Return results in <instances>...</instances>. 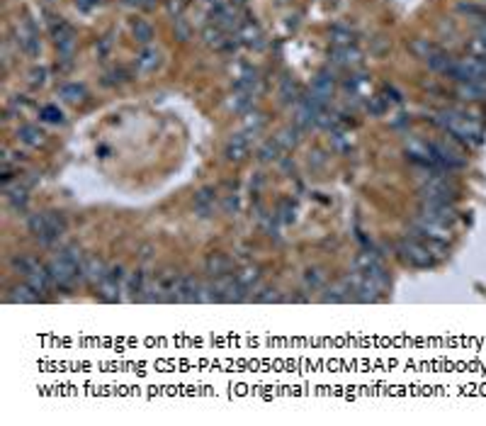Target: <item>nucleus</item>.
Instances as JSON below:
<instances>
[{"mask_svg": "<svg viewBox=\"0 0 486 426\" xmlns=\"http://www.w3.org/2000/svg\"><path fill=\"white\" fill-rule=\"evenodd\" d=\"M194 214H197L199 219H209L214 212H217V193H214V188L204 186L197 190V195H194Z\"/></svg>", "mask_w": 486, "mask_h": 426, "instance_id": "obj_17", "label": "nucleus"}, {"mask_svg": "<svg viewBox=\"0 0 486 426\" xmlns=\"http://www.w3.org/2000/svg\"><path fill=\"white\" fill-rule=\"evenodd\" d=\"M255 102V95L253 93H243V90H234L231 100H229V107H231L234 112H241V115H245V112L253 107Z\"/></svg>", "mask_w": 486, "mask_h": 426, "instance_id": "obj_34", "label": "nucleus"}, {"mask_svg": "<svg viewBox=\"0 0 486 426\" xmlns=\"http://www.w3.org/2000/svg\"><path fill=\"white\" fill-rule=\"evenodd\" d=\"M263 125H265V115L263 112H258V110H248L245 112V117H243V127H245V135H258L260 130H263Z\"/></svg>", "mask_w": 486, "mask_h": 426, "instance_id": "obj_37", "label": "nucleus"}, {"mask_svg": "<svg viewBox=\"0 0 486 426\" xmlns=\"http://www.w3.org/2000/svg\"><path fill=\"white\" fill-rule=\"evenodd\" d=\"M234 268V261L229 254H222V251H214V254L207 256V261H204V273L209 275V278H224V275H229Z\"/></svg>", "mask_w": 486, "mask_h": 426, "instance_id": "obj_16", "label": "nucleus"}, {"mask_svg": "<svg viewBox=\"0 0 486 426\" xmlns=\"http://www.w3.org/2000/svg\"><path fill=\"white\" fill-rule=\"evenodd\" d=\"M234 90H243V93H253L258 95L260 90V76L253 66H241L236 81H234Z\"/></svg>", "mask_w": 486, "mask_h": 426, "instance_id": "obj_22", "label": "nucleus"}, {"mask_svg": "<svg viewBox=\"0 0 486 426\" xmlns=\"http://www.w3.org/2000/svg\"><path fill=\"white\" fill-rule=\"evenodd\" d=\"M294 212H296L294 205H292L290 200H285V202L280 205V209H278V219L283 224H292V222H294Z\"/></svg>", "mask_w": 486, "mask_h": 426, "instance_id": "obj_47", "label": "nucleus"}, {"mask_svg": "<svg viewBox=\"0 0 486 426\" xmlns=\"http://www.w3.org/2000/svg\"><path fill=\"white\" fill-rule=\"evenodd\" d=\"M443 251L445 244H428V241L418 237H403L396 244L399 259L406 266H413V268H433L445 256Z\"/></svg>", "mask_w": 486, "mask_h": 426, "instance_id": "obj_3", "label": "nucleus"}, {"mask_svg": "<svg viewBox=\"0 0 486 426\" xmlns=\"http://www.w3.org/2000/svg\"><path fill=\"white\" fill-rule=\"evenodd\" d=\"M418 214L433 219V222L448 224V227H452V222L457 219L455 205H450V202H423L421 209H418Z\"/></svg>", "mask_w": 486, "mask_h": 426, "instance_id": "obj_12", "label": "nucleus"}, {"mask_svg": "<svg viewBox=\"0 0 486 426\" xmlns=\"http://www.w3.org/2000/svg\"><path fill=\"white\" fill-rule=\"evenodd\" d=\"M199 292H202V283L194 275H180V283L173 292V302H199Z\"/></svg>", "mask_w": 486, "mask_h": 426, "instance_id": "obj_18", "label": "nucleus"}, {"mask_svg": "<svg viewBox=\"0 0 486 426\" xmlns=\"http://www.w3.org/2000/svg\"><path fill=\"white\" fill-rule=\"evenodd\" d=\"M448 78L457 81V83H486V64L472 54L464 59H455L448 71Z\"/></svg>", "mask_w": 486, "mask_h": 426, "instance_id": "obj_6", "label": "nucleus"}, {"mask_svg": "<svg viewBox=\"0 0 486 426\" xmlns=\"http://www.w3.org/2000/svg\"><path fill=\"white\" fill-rule=\"evenodd\" d=\"M27 227H29V234H32V237L37 239L42 246H54L56 241H59V239L54 237V234H51L47 219H44V212L32 214V217L27 219Z\"/></svg>", "mask_w": 486, "mask_h": 426, "instance_id": "obj_21", "label": "nucleus"}, {"mask_svg": "<svg viewBox=\"0 0 486 426\" xmlns=\"http://www.w3.org/2000/svg\"><path fill=\"white\" fill-rule=\"evenodd\" d=\"M29 107V100H27V95H15L13 100L8 102V112H5V115H8V120L13 115H20V112H24Z\"/></svg>", "mask_w": 486, "mask_h": 426, "instance_id": "obj_46", "label": "nucleus"}, {"mask_svg": "<svg viewBox=\"0 0 486 426\" xmlns=\"http://www.w3.org/2000/svg\"><path fill=\"white\" fill-rule=\"evenodd\" d=\"M61 97L71 105H78L88 97V90H85L83 83H64L61 85Z\"/></svg>", "mask_w": 486, "mask_h": 426, "instance_id": "obj_30", "label": "nucleus"}, {"mask_svg": "<svg viewBox=\"0 0 486 426\" xmlns=\"http://www.w3.org/2000/svg\"><path fill=\"white\" fill-rule=\"evenodd\" d=\"M131 34H134V39L141 47H148V44L153 42V27L146 20H134V22H131Z\"/></svg>", "mask_w": 486, "mask_h": 426, "instance_id": "obj_33", "label": "nucleus"}, {"mask_svg": "<svg viewBox=\"0 0 486 426\" xmlns=\"http://www.w3.org/2000/svg\"><path fill=\"white\" fill-rule=\"evenodd\" d=\"M105 83L107 85H115V83H122V81H124V71L122 69H115V71H110V74L105 76Z\"/></svg>", "mask_w": 486, "mask_h": 426, "instance_id": "obj_51", "label": "nucleus"}, {"mask_svg": "<svg viewBox=\"0 0 486 426\" xmlns=\"http://www.w3.org/2000/svg\"><path fill=\"white\" fill-rule=\"evenodd\" d=\"M105 273H107V266L102 263L97 256H88V259L83 261V270H80V278H83L85 283L100 285V280L105 278Z\"/></svg>", "mask_w": 486, "mask_h": 426, "instance_id": "obj_24", "label": "nucleus"}, {"mask_svg": "<svg viewBox=\"0 0 486 426\" xmlns=\"http://www.w3.org/2000/svg\"><path fill=\"white\" fill-rule=\"evenodd\" d=\"M365 107H367V112H370V117H382V115H387L389 102H387V97H382V95H372Z\"/></svg>", "mask_w": 486, "mask_h": 426, "instance_id": "obj_44", "label": "nucleus"}, {"mask_svg": "<svg viewBox=\"0 0 486 426\" xmlns=\"http://www.w3.org/2000/svg\"><path fill=\"white\" fill-rule=\"evenodd\" d=\"M331 64L341 66V69H355L362 64V51L355 44H345V47H334L331 49Z\"/></svg>", "mask_w": 486, "mask_h": 426, "instance_id": "obj_14", "label": "nucleus"}, {"mask_svg": "<svg viewBox=\"0 0 486 426\" xmlns=\"http://www.w3.org/2000/svg\"><path fill=\"white\" fill-rule=\"evenodd\" d=\"M100 5H102V0H76V8H78L80 13H85V15L95 13Z\"/></svg>", "mask_w": 486, "mask_h": 426, "instance_id": "obj_49", "label": "nucleus"}, {"mask_svg": "<svg viewBox=\"0 0 486 426\" xmlns=\"http://www.w3.org/2000/svg\"><path fill=\"white\" fill-rule=\"evenodd\" d=\"M411 229H413V237L428 241V244H448L450 237H452V227L433 222V219L423 217V214H416V217H413Z\"/></svg>", "mask_w": 486, "mask_h": 426, "instance_id": "obj_7", "label": "nucleus"}, {"mask_svg": "<svg viewBox=\"0 0 486 426\" xmlns=\"http://www.w3.org/2000/svg\"><path fill=\"white\" fill-rule=\"evenodd\" d=\"M352 37H355V32H352L348 25H334V27H331V39H334V47H345V44H352Z\"/></svg>", "mask_w": 486, "mask_h": 426, "instance_id": "obj_39", "label": "nucleus"}, {"mask_svg": "<svg viewBox=\"0 0 486 426\" xmlns=\"http://www.w3.org/2000/svg\"><path fill=\"white\" fill-rule=\"evenodd\" d=\"M260 280V268L258 266H243L236 273V283L243 287V290H253Z\"/></svg>", "mask_w": 486, "mask_h": 426, "instance_id": "obj_31", "label": "nucleus"}, {"mask_svg": "<svg viewBox=\"0 0 486 426\" xmlns=\"http://www.w3.org/2000/svg\"><path fill=\"white\" fill-rule=\"evenodd\" d=\"M250 151V137L245 132H238V135H231L224 144V156L227 161H243Z\"/></svg>", "mask_w": 486, "mask_h": 426, "instance_id": "obj_15", "label": "nucleus"}, {"mask_svg": "<svg viewBox=\"0 0 486 426\" xmlns=\"http://www.w3.org/2000/svg\"><path fill=\"white\" fill-rule=\"evenodd\" d=\"M110 49H112V39L110 37H100L95 42V54L100 56V59H102V56H107V51H110Z\"/></svg>", "mask_w": 486, "mask_h": 426, "instance_id": "obj_50", "label": "nucleus"}, {"mask_svg": "<svg viewBox=\"0 0 486 426\" xmlns=\"http://www.w3.org/2000/svg\"><path fill=\"white\" fill-rule=\"evenodd\" d=\"M146 287H148V275L144 268H136L127 275V283H124V292H129L131 300H144L146 295Z\"/></svg>", "mask_w": 486, "mask_h": 426, "instance_id": "obj_23", "label": "nucleus"}, {"mask_svg": "<svg viewBox=\"0 0 486 426\" xmlns=\"http://www.w3.org/2000/svg\"><path fill=\"white\" fill-rule=\"evenodd\" d=\"M15 47H17V51H22L24 56H29V59L42 54V39H39L37 27L29 20H22L15 27Z\"/></svg>", "mask_w": 486, "mask_h": 426, "instance_id": "obj_10", "label": "nucleus"}, {"mask_svg": "<svg viewBox=\"0 0 486 426\" xmlns=\"http://www.w3.org/2000/svg\"><path fill=\"white\" fill-rule=\"evenodd\" d=\"M365 85H367V76L365 74H350L345 78V83H343V90H345L348 95L357 97L365 93Z\"/></svg>", "mask_w": 486, "mask_h": 426, "instance_id": "obj_35", "label": "nucleus"}, {"mask_svg": "<svg viewBox=\"0 0 486 426\" xmlns=\"http://www.w3.org/2000/svg\"><path fill=\"white\" fill-rule=\"evenodd\" d=\"M8 300H10V302H20V305H34V302L42 300V292H37L29 283L15 285V287H10Z\"/></svg>", "mask_w": 486, "mask_h": 426, "instance_id": "obj_25", "label": "nucleus"}, {"mask_svg": "<svg viewBox=\"0 0 486 426\" xmlns=\"http://www.w3.org/2000/svg\"><path fill=\"white\" fill-rule=\"evenodd\" d=\"M285 297L280 295L278 290H273V287H268V290H263V292H258L255 295V302H260V305H270V302H283Z\"/></svg>", "mask_w": 486, "mask_h": 426, "instance_id": "obj_48", "label": "nucleus"}, {"mask_svg": "<svg viewBox=\"0 0 486 426\" xmlns=\"http://www.w3.org/2000/svg\"><path fill=\"white\" fill-rule=\"evenodd\" d=\"M334 93H336V76L326 69L319 71V74L314 76V81H311V95L329 102L331 97H334Z\"/></svg>", "mask_w": 486, "mask_h": 426, "instance_id": "obj_20", "label": "nucleus"}, {"mask_svg": "<svg viewBox=\"0 0 486 426\" xmlns=\"http://www.w3.org/2000/svg\"><path fill=\"white\" fill-rule=\"evenodd\" d=\"M299 127H285V130H280L278 132V137H275V142L280 144V149H283V151H292V149L296 146V144H299Z\"/></svg>", "mask_w": 486, "mask_h": 426, "instance_id": "obj_32", "label": "nucleus"}, {"mask_svg": "<svg viewBox=\"0 0 486 426\" xmlns=\"http://www.w3.org/2000/svg\"><path fill=\"white\" fill-rule=\"evenodd\" d=\"M44 219H47V224H49V229H51V234H54L56 239H61L66 234V229H69V222H66V217L61 212H44Z\"/></svg>", "mask_w": 486, "mask_h": 426, "instance_id": "obj_36", "label": "nucleus"}, {"mask_svg": "<svg viewBox=\"0 0 486 426\" xmlns=\"http://www.w3.org/2000/svg\"><path fill=\"white\" fill-rule=\"evenodd\" d=\"M51 37H54V44H56V49H59V54L71 59V54H73V49H76L73 27H71L69 22H64V20H56V22L51 25Z\"/></svg>", "mask_w": 486, "mask_h": 426, "instance_id": "obj_11", "label": "nucleus"}, {"mask_svg": "<svg viewBox=\"0 0 486 426\" xmlns=\"http://www.w3.org/2000/svg\"><path fill=\"white\" fill-rule=\"evenodd\" d=\"M127 275L122 266H110L105 273V278L97 285V292H100L102 302H120L122 300V290H124Z\"/></svg>", "mask_w": 486, "mask_h": 426, "instance_id": "obj_9", "label": "nucleus"}, {"mask_svg": "<svg viewBox=\"0 0 486 426\" xmlns=\"http://www.w3.org/2000/svg\"><path fill=\"white\" fill-rule=\"evenodd\" d=\"M3 195H5V202L10 205V209H15V212H24L27 209V202H29V195H27V186L24 183H8V186H3Z\"/></svg>", "mask_w": 486, "mask_h": 426, "instance_id": "obj_19", "label": "nucleus"}, {"mask_svg": "<svg viewBox=\"0 0 486 426\" xmlns=\"http://www.w3.org/2000/svg\"><path fill=\"white\" fill-rule=\"evenodd\" d=\"M229 37H231V34L224 32V29L217 27V25H209V27H204V32H202V42L207 44L209 49H224L229 42Z\"/></svg>", "mask_w": 486, "mask_h": 426, "instance_id": "obj_27", "label": "nucleus"}, {"mask_svg": "<svg viewBox=\"0 0 486 426\" xmlns=\"http://www.w3.org/2000/svg\"><path fill=\"white\" fill-rule=\"evenodd\" d=\"M433 125H438L443 132H448L452 139L462 142L464 146H479L484 142V127L474 115H467L462 110H438L431 117Z\"/></svg>", "mask_w": 486, "mask_h": 426, "instance_id": "obj_1", "label": "nucleus"}, {"mask_svg": "<svg viewBox=\"0 0 486 426\" xmlns=\"http://www.w3.org/2000/svg\"><path fill=\"white\" fill-rule=\"evenodd\" d=\"M122 5H127V8H136V5H141V0H120Z\"/></svg>", "mask_w": 486, "mask_h": 426, "instance_id": "obj_55", "label": "nucleus"}, {"mask_svg": "<svg viewBox=\"0 0 486 426\" xmlns=\"http://www.w3.org/2000/svg\"><path fill=\"white\" fill-rule=\"evenodd\" d=\"M324 302H334V305H338V302H350V295L345 292V287H343L341 283L338 285H331L326 287L324 297H321Z\"/></svg>", "mask_w": 486, "mask_h": 426, "instance_id": "obj_42", "label": "nucleus"}, {"mask_svg": "<svg viewBox=\"0 0 486 426\" xmlns=\"http://www.w3.org/2000/svg\"><path fill=\"white\" fill-rule=\"evenodd\" d=\"M474 39L486 44V25H477V27H474Z\"/></svg>", "mask_w": 486, "mask_h": 426, "instance_id": "obj_53", "label": "nucleus"}, {"mask_svg": "<svg viewBox=\"0 0 486 426\" xmlns=\"http://www.w3.org/2000/svg\"><path fill=\"white\" fill-rule=\"evenodd\" d=\"M280 144L275 142V139H268V142H263L260 144V149H258V161H263V163H268V161H275V158L280 156Z\"/></svg>", "mask_w": 486, "mask_h": 426, "instance_id": "obj_41", "label": "nucleus"}, {"mask_svg": "<svg viewBox=\"0 0 486 426\" xmlns=\"http://www.w3.org/2000/svg\"><path fill=\"white\" fill-rule=\"evenodd\" d=\"M238 42L243 44V47H260L263 44V32H260V27L255 22H241V27H238L236 32Z\"/></svg>", "mask_w": 486, "mask_h": 426, "instance_id": "obj_26", "label": "nucleus"}, {"mask_svg": "<svg viewBox=\"0 0 486 426\" xmlns=\"http://www.w3.org/2000/svg\"><path fill=\"white\" fill-rule=\"evenodd\" d=\"M457 95L467 102H484L486 83H457Z\"/></svg>", "mask_w": 486, "mask_h": 426, "instance_id": "obj_28", "label": "nucleus"}, {"mask_svg": "<svg viewBox=\"0 0 486 426\" xmlns=\"http://www.w3.org/2000/svg\"><path fill=\"white\" fill-rule=\"evenodd\" d=\"M301 280H304L306 290H311V292L321 290V287L326 285V275H324V270H321V268H306L304 270V278H301Z\"/></svg>", "mask_w": 486, "mask_h": 426, "instance_id": "obj_38", "label": "nucleus"}, {"mask_svg": "<svg viewBox=\"0 0 486 426\" xmlns=\"http://www.w3.org/2000/svg\"><path fill=\"white\" fill-rule=\"evenodd\" d=\"M151 251H153L151 246H144V249H141V261H144V263H146L148 259H151Z\"/></svg>", "mask_w": 486, "mask_h": 426, "instance_id": "obj_54", "label": "nucleus"}, {"mask_svg": "<svg viewBox=\"0 0 486 426\" xmlns=\"http://www.w3.org/2000/svg\"><path fill=\"white\" fill-rule=\"evenodd\" d=\"M49 81V69H44V66H37V69L29 71V85H32L34 90L44 88Z\"/></svg>", "mask_w": 486, "mask_h": 426, "instance_id": "obj_45", "label": "nucleus"}, {"mask_svg": "<svg viewBox=\"0 0 486 426\" xmlns=\"http://www.w3.org/2000/svg\"><path fill=\"white\" fill-rule=\"evenodd\" d=\"M83 251L78 246H64L54 259L49 261V273L54 278V287H61V290H71L80 278V270H83Z\"/></svg>", "mask_w": 486, "mask_h": 426, "instance_id": "obj_2", "label": "nucleus"}, {"mask_svg": "<svg viewBox=\"0 0 486 426\" xmlns=\"http://www.w3.org/2000/svg\"><path fill=\"white\" fill-rule=\"evenodd\" d=\"M428 146H431V153H433V161H436V166L440 168V171H462L464 166H467V158L462 156V153L457 151V149H452L448 142H428Z\"/></svg>", "mask_w": 486, "mask_h": 426, "instance_id": "obj_8", "label": "nucleus"}, {"mask_svg": "<svg viewBox=\"0 0 486 426\" xmlns=\"http://www.w3.org/2000/svg\"><path fill=\"white\" fill-rule=\"evenodd\" d=\"M39 117H42L44 122H49V125H64L66 117L64 112L59 110V105H44L42 110H39Z\"/></svg>", "mask_w": 486, "mask_h": 426, "instance_id": "obj_43", "label": "nucleus"}, {"mask_svg": "<svg viewBox=\"0 0 486 426\" xmlns=\"http://www.w3.org/2000/svg\"><path fill=\"white\" fill-rule=\"evenodd\" d=\"M17 139L24 144V146H42L44 144V132L39 130L37 125H22L17 130Z\"/></svg>", "mask_w": 486, "mask_h": 426, "instance_id": "obj_29", "label": "nucleus"}, {"mask_svg": "<svg viewBox=\"0 0 486 426\" xmlns=\"http://www.w3.org/2000/svg\"><path fill=\"white\" fill-rule=\"evenodd\" d=\"M421 198L426 202H450L457 200V188L448 181L440 171H421Z\"/></svg>", "mask_w": 486, "mask_h": 426, "instance_id": "obj_4", "label": "nucleus"}, {"mask_svg": "<svg viewBox=\"0 0 486 426\" xmlns=\"http://www.w3.org/2000/svg\"><path fill=\"white\" fill-rule=\"evenodd\" d=\"M299 88H296V83L292 78H283V83H280V100L287 102V105H292V102H299Z\"/></svg>", "mask_w": 486, "mask_h": 426, "instance_id": "obj_40", "label": "nucleus"}, {"mask_svg": "<svg viewBox=\"0 0 486 426\" xmlns=\"http://www.w3.org/2000/svg\"><path fill=\"white\" fill-rule=\"evenodd\" d=\"M161 61H163V54H161V49H156V47H141L139 51H136V59H134V69H136V74L139 76H148V74H153V71H158L161 69Z\"/></svg>", "mask_w": 486, "mask_h": 426, "instance_id": "obj_13", "label": "nucleus"}, {"mask_svg": "<svg viewBox=\"0 0 486 426\" xmlns=\"http://www.w3.org/2000/svg\"><path fill=\"white\" fill-rule=\"evenodd\" d=\"M13 268L20 270V273L24 275V280H27L37 292H49L51 287H54V278H51V273H49V266H42L39 261L29 259V256H17V259H13Z\"/></svg>", "mask_w": 486, "mask_h": 426, "instance_id": "obj_5", "label": "nucleus"}, {"mask_svg": "<svg viewBox=\"0 0 486 426\" xmlns=\"http://www.w3.org/2000/svg\"><path fill=\"white\" fill-rule=\"evenodd\" d=\"M236 209H238V198L236 195H227V200H224V212L234 214Z\"/></svg>", "mask_w": 486, "mask_h": 426, "instance_id": "obj_52", "label": "nucleus"}]
</instances>
